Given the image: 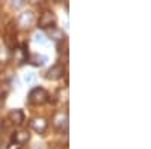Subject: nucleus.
<instances>
[{
    "mask_svg": "<svg viewBox=\"0 0 151 149\" xmlns=\"http://www.w3.org/2000/svg\"><path fill=\"white\" fill-rule=\"evenodd\" d=\"M27 101H29V104H32V106H44V104H47V103L50 101V95H48V92H47L44 88H41V86H36V88H33V89L29 92Z\"/></svg>",
    "mask_w": 151,
    "mask_h": 149,
    "instance_id": "1",
    "label": "nucleus"
},
{
    "mask_svg": "<svg viewBox=\"0 0 151 149\" xmlns=\"http://www.w3.org/2000/svg\"><path fill=\"white\" fill-rule=\"evenodd\" d=\"M36 27L41 30H48L56 27V15L52 9H44L36 21Z\"/></svg>",
    "mask_w": 151,
    "mask_h": 149,
    "instance_id": "2",
    "label": "nucleus"
},
{
    "mask_svg": "<svg viewBox=\"0 0 151 149\" xmlns=\"http://www.w3.org/2000/svg\"><path fill=\"white\" fill-rule=\"evenodd\" d=\"M68 111H64V110H58L53 113L52 116V123L56 130H60L62 133L68 134Z\"/></svg>",
    "mask_w": 151,
    "mask_h": 149,
    "instance_id": "3",
    "label": "nucleus"
},
{
    "mask_svg": "<svg viewBox=\"0 0 151 149\" xmlns=\"http://www.w3.org/2000/svg\"><path fill=\"white\" fill-rule=\"evenodd\" d=\"M29 57H30V54H29V50H27V45H26V44L17 45V47L11 51V59L14 60V62H17L18 66L27 63Z\"/></svg>",
    "mask_w": 151,
    "mask_h": 149,
    "instance_id": "4",
    "label": "nucleus"
},
{
    "mask_svg": "<svg viewBox=\"0 0 151 149\" xmlns=\"http://www.w3.org/2000/svg\"><path fill=\"white\" fill-rule=\"evenodd\" d=\"M29 127H30V130H33L36 134L42 135V134L47 131V128H48V120H47L44 116H33V118L29 120Z\"/></svg>",
    "mask_w": 151,
    "mask_h": 149,
    "instance_id": "5",
    "label": "nucleus"
},
{
    "mask_svg": "<svg viewBox=\"0 0 151 149\" xmlns=\"http://www.w3.org/2000/svg\"><path fill=\"white\" fill-rule=\"evenodd\" d=\"M64 72H65V68L62 63H56L50 68L47 72H45V78L50 80V81H56V80H60L64 77Z\"/></svg>",
    "mask_w": 151,
    "mask_h": 149,
    "instance_id": "6",
    "label": "nucleus"
},
{
    "mask_svg": "<svg viewBox=\"0 0 151 149\" xmlns=\"http://www.w3.org/2000/svg\"><path fill=\"white\" fill-rule=\"evenodd\" d=\"M29 140H30V133H29V130H18V131H15L14 134H12L11 143L18 145V146H23V145H26Z\"/></svg>",
    "mask_w": 151,
    "mask_h": 149,
    "instance_id": "7",
    "label": "nucleus"
},
{
    "mask_svg": "<svg viewBox=\"0 0 151 149\" xmlns=\"http://www.w3.org/2000/svg\"><path fill=\"white\" fill-rule=\"evenodd\" d=\"M8 120L12 123L14 127H20L24 122V111L21 108H14L8 113Z\"/></svg>",
    "mask_w": 151,
    "mask_h": 149,
    "instance_id": "8",
    "label": "nucleus"
},
{
    "mask_svg": "<svg viewBox=\"0 0 151 149\" xmlns=\"http://www.w3.org/2000/svg\"><path fill=\"white\" fill-rule=\"evenodd\" d=\"M45 33H47V36H48L50 39L55 41V42H58V44H60V42L67 41V36H65L64 30L59 29L58 26H56V27H53V29H48V30H45Z\"/></svg>",
    "mask_w": 151,
    "mask_h": 149,
    "instance_id": "9",
    "label": "nucleus"
},
{
    "mask_svg": "<svg viewBox=\"0 0 151 149\" xmlns=\"http://www.w3.org/2000/svg\"><path fill=\"white\" fill-rule=\"evenodd\" d=\"M45 60H47L45 56H42V54L40 56V54L36 53V54H32V56L29 57V63H32L33 66H42Z\"/></svg>",
    "mask_w": 151,
    "mask_h": 149,
    "instance_id": "10",
    "label": "nucleus"
},
{
    "mask_svg": "<svg viewBox=\"0 0 151 149\" xmlns=\"http://www.w3.org/2000/svg\"><path fill=\"white\" fill-rule=\"evenodd\" d=\"M6 95H8V91H3V86H0V107L5 106Z\"/></svg>",
    "mask_w": 151,
    "mask_h": 149,
    "instance_id": "11",
    "label": "nucleus"
},
{
    "mask_svg": "<svg viewBox=\"0 0 151 149\" xmlns=\"http://www.w3.org/2000/svg\"><path fill=\"white\" fill-rule=\"evenodd\" d=\"M2 133H3V123L0 122V134H2Z\"/></svg>",
    "mask_w": 151,
    "mask_h": 149,
    "instance_id": "12",
    "label": "nucleus"
}]
</instances>
